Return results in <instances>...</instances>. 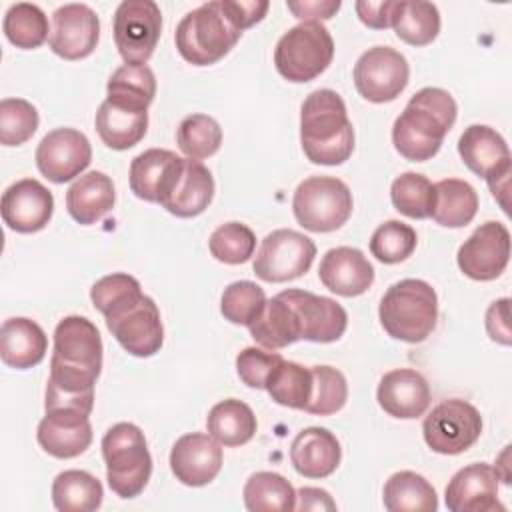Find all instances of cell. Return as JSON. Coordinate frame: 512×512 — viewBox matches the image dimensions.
Masks as SVG:
<instances>
[{"label":"cell","instance_id":"f907efd6","mask_svg":"<svg viewBox=\"0 0 512 512\" xmlns=\"http://www.w3.org/2000/svg\"><path fill=\"white\" fill-rule=\"evenodd\" d=\"M396 2L394 0H382V2H370V0H358L354 4L356 14L362 24L374 30H384L392 26V12Z\"/></svg>","mask_w":512,"mask_h":512},{"label":"cell","instance_id":"cb8c5ba5","mask_svg":"<svg viewBox=\"0 0 512 512\" xmlns=\"http://www.w3.org/2000/svg\"><path fill=\"white\" fill-rule=\"evenodd\" d=\"M318 278L330 292L354 298L372 286L374 266L358 248L338 246L322 256Z\"/></svg>","mask_w":512,"mask_h":512},{"label":"cell","instance_id":"6da1fadb","mask_svg":"<svg viewBox=\"0 0 512 512\" xmlns=\"http://www.w3.org/2000/svg\"><path fill=\"white\" fill-rule=\"evenodd\" d=\"M102 338L96 324L84 316H66L54 328V350L46 382L44 410L94 408V384L102 370Z\"/></svg>","mask_w":512,"mask_h":512},{"label":"cell","instance_id":"44dd1931","mask_svg":"<svg viewBox=\"0 0 512 512\" xmlns=\"http://www.w3.org/2000/svg\"><path fill=\"white\" fill-rule=\"evenodd\" d=\"M90 414L76 408L46 410L38 424L36 438L44 452L54 458H76L92 444Z\"/></svg>","mask_w":512,"mask_h":512},{"label":"cell","instance_id":"5bb4252c","mask_svg":"<svg viewBox=\"0 0 512 512\" xmlns=\"http://www.w3.org/2000/svg\"><path fill=\"white\" fill-rule=\"evenodd\" d=\"M410 66L390 46L368 48L354 64V86L362 98L374 104L396 100L408 86Z\"/></svg>","mask_w":512,"mask_h":512},{"label":"cell","instance_id":"d6986e66","mask_svg":"<svg viewBox=\"0 0 512 512\" xmlns=\"http://www.w3.org/2000/svg\"><path fill=\"white\" fill-rule=\"evenodd\" d=\"M0 210L10 230L20 234L40 232L54 214V196L42 182L22 178L4 190Z\"/></svg>","mask_w":512,"mask_h":512},{"label":"cell","instance_id":"5b68a950","mask_svg":"<svg viewBox=\"0 0 512 512\" xmlns=\"http://www.w3.org/2000/svg\"><path fill=\"white\" fill-rule=\"evenodd\" d=\"M378 318L388 336L408 344L424 342L438 320L436 290L418 278L394 282L380 300Z\"/></svg>","mask_w":512,"mask_h":512},{"label":"cell","instance_id":"2e32d148","mask_svg":"<svg viewBox=\"0 0 512 512\" xmlns=\"http://www.w3.org/2000/svg\"><path fill=\"white\" fill-rule=\"evenodd\" d=\"M90 160V140L76 128L50 130L36 148V166L54 184H64L80 176Z\"/></svg>","mask_w":512,"mask_h":512},{"label":"cell","instance_id":"b9f144b4","mask_svg":"<svg viewBox=\"0 0 512 512\" xmlns=\"http://www.w3.org/2000/svg\"><path fill=\"white\" fill-rule=\"evenodd\" d=\"M390 200L394 208L408 218H430L434 206V184L418 172H404L394 178L390 186Z\"/></svg>","mask_w":512,"mask_h":512},{"label":"cell","instance_id":"7bdbcfd3","mask_svg":"<svg viewBox=\"0 0 512 512\" xmlns=\"http://www.w3.org/2000/svg\"><path fill=\"white\" fill-rule=\"evenodd\" d=\"M312 394L304 408L308 414L330 416L344 408L348 400V384L340 370L332 366H312Z\"/></svg>","mask_w":512,"mask_h":512},{"label":"cell","instance_id":"7dc6e473","mask_svg":"<svg viewBox=\"0 0 512 512\" xmlns=\"http://www.w3.org/2000/svg\"><path fill=\"white\" fill-rule=\"evenodd\" d=\"M40 116L32 102L24 98L0 100V142L4 146H20L38 130Z\"/></svg>","mask_w":512,"mask_h":512},{"label":"cell","instance_id":"ac0fdd59","mask_svg":"<svg viewBox=\"0 0 512 512\" xmlns=\"http://www.w3.org/2000/svg\"><path fill=\"white\" fill-rule=\"evenodd\" d=\"M100 38V20L88 4H64L52 14L48 46L64 60L90 56Z\"/></svg>","mask_w":512,"mask_h":512},{"label":"cell","instance_id":"681fc988","mask_svg":"<svg viewBox=\"0 0 512 512\" xmlns=\"http://www.w3.org/2000/svg\"><path fill=\"white\" fill-rule=\"evenodd\" d=\"M226 12L230 14L232 22L244 32L246 28L254 26L256 22H260L270 4L266 0H222Z\"/></svg>","mask_w":512,"mask_h":512},{"label":"cell","instance_id":"484cf974","mask_svg":"<svg viewBox=\"0 0 512 512\" xmlns=\"http://www.w3.org/2000/svg\"><path fill=\"white\" fill-rule=\"evenodd\" d=\"M342 460L338 438L320 426L304 428L296 434L290 446V462L304 478H326Z\"/></svg>","mask_w":512,"mask_h":512},{"label":"cell","instance_id":"f1b7e54d","mask_svg":"<svg viewBox=\"0 0 512 512\" xmlns=\"http://www.w3.org/2000/svg\"><path fill=\"white\" fill-rule=\"evenodd\" d=\"M116 202L114 182L108 174L92 170L76 178L66 192V210L82 226L96 224Z\"/></svg>","mask_w":512,"mask_h":512},{"label":"cell","instance_id":"9a60e30c","mask_svg":"<svg viewBox=\"0 0 512 512\" xmlns=\"http://www.w3.org/2000/svg\"><path fill=\"white\" fill-rule=\"evenodd\" d=\"M510 260V232L502 222L480 224L458 248L456 262L464 276L488 282L498 278Z\"/></svg>","mask_w":512,"mask_h":512},{"label":"cell","instance_id":"f546056e","mask_svg":"<svg viewBox=\"0 0 512 512\" xmlns=\"http://www.w3.org/2000/svg\"><path fill=\"white\" fill-rule=\"evenodd\" d=\"M100 140L112 150H128L136 146L148 130V110H134L104 100L94 118Z\"/></svg>","mask_w":512,"mask_h":512},{"label":"cell","instance_id":"8fae6325","mask_svg":"<svg viewBox=\"0 0 512 512\" xmlns=\"http://www.w3.org/2000/svg\"><path fill=\"white\" fill-rule=\"evenodd\" d=\"M424 442L432 452L454 456L474 446L482 434V416L468 400L448 398L436 404L422 422Z\"/></svg>","mask_w":512,"mask_h":512},{"label":"cell","instance_id":"60d3db41","mask_svg":"<svg viewBox=\"0 0 512 512\" xmlns=\"http://www.w3.org/2000/svg\"><path fill=\"white\" fill-rule=\"evenodd\" d=\"M176 144L186 158L204 160L218 152L222 144V128L208 114H190L178 124Z\"/></svg>","mask_w":512,"mask_h":512},{"label":"cell","instance_id":"4316f807","mask_svg":"<svg viewBox=\"0 0 512 512\" xmlns=\"http://www.w3.org/2000/svg\"><path fill=\"white\" fill-rule=\"evenodd\" d=\"M214 198V178L210 170L192 158H184L182 170L160 204L178 218H194L202 214Z\"/></svg>","mask_w":512,"mask_h":512},{"label":"cell","instance_id":"4dcf8cb0","mask_svg":"<svg viewBox=\"0 0 512 512\" xmlns=\"http://www.w3.org/2000/svg\"><path fill=\"white\" fill-rule=\"evenodd\" d=\"M478 204V192L472 184L458 178H444L434 184L430 218L446 228H462L474 220Z\"/></svg>","mask_w":512,"mask_h":512},{"label":"cell","instance_id":"d6a6232c","mask_svg":"<svg viewBox=\"0 0 512 512\" xmlns=\"http://www.w3.org/2000/svg\"><path fill=\"white\" fill-rule=\"evenodd\" d=\"M382 502L390 512H434L438 508L434 486L412 470L394 472L386 480Z\"/></svg>","mask_w":512,"mask_h":512},{"label":"cell","instance_id":"836d02e7","mask_svg":"<svg viewBox=\"0 0 512 512\" xmlns=\"http://www.w3.org/2000/svg\"><path fill=\"white\" fill-rule=\"evenodd\" d=\"M156 96V76L148 64H122L106 84V100L112 104L148 110Z\"/></svg>","mask_w":512,"mask_h":512},{"label":"cell","instance_id":"f6af8a7d","mask_svg":"<svg viewBox=\"0 0 512 512\" xmlns=\"http://www.w3.org/2000/svg\"><path fill=\"white\" fill-rule=\"evenodd\" d=\"M266 306L264 290L250 280H238L224 288L220 298L222 316L240 326H250Z\"/></svg>","mask_w":512,"mask_h":512},{"label":"cell","instance_id":"ab89813d","mask_svg":"<svg viewBox=\"0 0 512 512\" xmlns=\"http://www.w3.org/2000/svg\"><path fill=\"white\" fill-rule=\"evenodd\" d=\"M2 30L8 42L22 50L38 48L46 42V38H50L48 18L44 10L28 2H18L8 8L2 22Z\"/></svg>","mask_w":512,"mask_h":512},{"label":"cell","instance_id":"e0dca14e","mask_svg":"<svg viewBox=\"0 0 512 512\" xmlns=\"http://www.w3.org/2000/svg\"><path fill=\"white\" fill-rule=\"evenodd\" d=\"M280 296L290 304L296 316L300 340L328 344L336 342L346 332L348 314L336 300L300 288H288L280 292Z\"/></svg>","mask_w":512,"mask_h":512},{"label":"cell","instance_id":"c3c4849f","mask_svg":"<svg viewBox=\"0 0 512 512\" xmlns=\"http://www.w3.org/2000/svg\"><path fill=\"white\" fill-rule=\"evenodd\" d=\"M282 360L284 358L278 352L248 346L236 356V372L246 386L264 390L268 376Z\"/></svg>","mask_w":512,"mask_h":512},{"label":"cell","instance_id":"ee69618b","mask_svg":"<svg viewBox=\"0 0 512 512\" xmlns=\"http://www.w3.org/2000/svg\"><path fill=\"white\" fill-rule=\"evenodd\" d=\"M416 244L418 236L410 224L400 220H386L374 230L370 238V252L382 264H398L412 256Z\"/></svg>","mask_w":512,"mask_h":512},{"label":"cell","instance_id":"8992f818","mask_svg":"<svg viewBox=\"0 0 512 512\" xmlns=\"http://www.w3.org/2000/svg\"><path fill=\"white\" fill-rule=\"evenodd\" d=\"M242 30L232 22L222 0L204 2L184 14L176 26L174 42L180 56L194 66L222 60L240 40Z\"/></svg>","mask_w":512,"mask_h":512},{"label":"cell","instance_id":"4fadbf2b","mask_svg":"<svg viewBox=\"0 0 512 512\" xmlns=\"http://www.w3.org/2000/svg\"><path fill=\"white\" fill-rule=\"evenodd\" d=\"M316 256V244L302 232L278 228L264 236L252 270L264 282H288L304 276Z\"/></svg>","mask_w":512,"mask_h":512},{"label":"cell","instance_id":"8d00e7d4","mask_svg":"<svg viewBox=\"0 0 512 512\" xmlns=\"http://www.w3.org/2000/svg\"><path fill=\"white\" fill-rule=\"evenodd\" d=\"M396 36L410 46L432 44L440 32V12L436 4L424 0H400L392 12Z\"/></svg>","mask_w":512,"mask_h":512},{"label":"cell","instance_id":"ba28073f","mask_svg":"<svg viewBox=\"0 0 512 512\" xmlns=\"http://www.w3.org/2000/svg\"><path fill=\"white\" fill-rule=\"evenodd\" d=\"M334 58V40L320 22H300L284 32L274 48V66L288 82H310Z\"/></svg>","mask_w":512,"mask_h":512},{"label":"cell","instance_id":"7a4b0ae2","mask_svg":"<svg viewBox=\"0 0 512 512\" xmlns=\"http://www.w3.org/2000/svg\"><path fill=\"white\" fill-rule=\"evenodd\" d=\"M90 300L128 354L148 358L160 352L164 342L160 310L156 302L142 292L134 276L124 272L102 276L90 288Z\"/></svg>","mask_w":512,"mask_h":512},{"label":"cell","instance_id":"ffe728a7","mask_svg":"<svg viewBox=\"0 0 512 512\" xmlns=\"http://www.w3.org/2000/svg\"><path fill=\"white\" fill-rule=\"evenodd\" d=\"M498 470L486 462L460 468L446 486V506L450 512H504L498 500Z\"/></svg>","mask_w":512,"mask_h":512},{"label":"cell","instance_id":"f35d334b","mask_svg":"<svg viewBox=\"0 0 512 512\" xmlns=\"http://www.w3.org/2000/svg\"><path fill=\"white\" fill-rule=\"evenodd\" d=\"M270 398L286 408L304 410L312 394V370L290 360H282L266 380Z\"/></svg>","mask_w":512,"mask_h":512},{"label":"cell","instance_id":"7c38bea8","mask_svg":"<svg viewBox=\"0 0 512 512\" xmlns=\"http://www.w3.org/2000/svg\"><path fill=\"white\" fill-rule=\"evenodd\" d=\"M114 44L126 64H146L162 32V12L154 0H124L112 22Z\"/></svg>","mask_w":512,"mask_h":512},{"label":"cell","instance_id":"30bf717a","mask_svg":"<svg viewBox=\"0 0 512 512\" xmlns=\"http://www.w3.org/2000/svg\"><path fill=\"white\" fill-rule=\"evenodd\" d=\"M458 154L468 170L486 180L492 196L508 212L512 156L506 140L486 124H472L458 140Z\"/></svg>","mask_w":512,"mask_h":512},{"label":"cell","instance_id":"1f68e13d","mask_svg":"<svg viewBox=\"0 0 512 512\" xmlns=\"http://www.w3.org/2000/svg\"><path fill=\"white\" fill-rule=\"evenodd\" d=\"M206 428L208 434L216 442H220V446L234 448L254 438L258 422L252 408L246 402L238 398H226L210 408Z\"/></svg>","mask_w":512,"mask_h":512},{"label":"cell","instance_id":"7402d4cb","mask_svg":"<svg viewBox=\"0 0 512 512\" xmlns=\"http://www.w3.org/2000/svg\"><path fill=\"white\" fill-rule=\"evenodd\" d=\"M170 468L176 480L198 488L210 484L222 470V448L210 434L188 432L170 450Z\"/></svg>","mask_w":512,"mask_h":512},{"label":"cell","instance_id":"816d5d0a","mask_svg":"<svg viewBox=\"0 0 512 512\" xmlns=\"http://www.w3.org/2000/svg\"><path fill=\"white\" fill-rule=\"evenodd\" d=\"M508 304H510L508 298H500V300H494L486 310V332L494 342L504 344V346H508L512 342Z\"/></svg>","mask_w":512,"mask_h":512},{"label":"cell","instance_id":"603a6c76","mask_svg":"<svg viewBox=\"0 0 512 512\" xmlns=\"http://www.w3.org/2000/svg\"><path fill=\"white\" fill-rule=\"evenodd\" d=\"M376 400L388 416L412 420L428 410L430 386L418 370L396 368L380 378Z\"/></svg>","mask_w":512,"mask_h":512},{"label":"cell","instance_id":"52a82bcc","mask_svg":"<svg viewBox=\"0 0 512 512\" xmlns=\"http://www.w3.org/2000/svg\"><path fill=\"white\" fill-rule=\"evenodd\" d=\"M106 480L120 498H136L152 474V456L144 432L132 422H118L102 438Z\"/></svg>","mask_w":512,"mask_h":512},{"label":"cell","instance_id":"e575fe53","mask_svg":"<svg viewBox=\"0 0 512 512\" xmlns=\"http://www.w3.org/2000/svg\"><path fill=\"white\" fill-rule=\"evenodd\" d=\"M250 336L266 350H280L300 340V330L290 304L276 294L266 300L260 316L248 326Z\"/></svg>","mask_w":512,"mask_h":512},{"label":"cell","instance_id":"9c48e42d","mask_svg":"<svg viewBox=\"0 0 512 512\" xmlns=\"http://www.w3.org/2000/svg\"><path fill=\"white\" fill-rule=\"evenodd\" d=\"M354 200L346 182L334 176H310L298 184L292 196L296 222L310 232H332L344 226Z\"/></svg>","mask_w":512,"mask_h":512},{"label":"cell","instance_id":"f5cc1de1","mask_svg":"<svg viewBox=\"0 0 512 512\" xmlns=\"http://www.w3.org/2000/svg\"><path fill=\"white\" fill-rule=\"evenodd\" d=\"M288 10L304 22H320L332 18L340 10V0H304V2H286Z\"/></svg>","mask_w":512,"mask_h":512},{"label":"cell","instance_id":"277c9868","mask_svg":"<svg viewBox=\"0 0 512 512\" xmlns=\"http://www.w3.org/2000/svg\"><path fill=\"white\" fill-rule=\"evenodd\" d=\"M300 144L312 164L338 166L352 156L354 128L338 92L320 88L306 96L300 108Z\"/></svg>","mask_w":512,"mask_h":512},{"label":"cell","instance_id":"83f0119b","mask_svg":"<svg viewBox=\"0 0 512 512\" xmlns=\"http://www.w3.org/2000/svg\"><path fill=\"white\" fill-rule=\"evenodd\" d=\"M46 352L48 338L40 324L24 316L4 320L0 328V358L6 366L28 370L40 364Z\"/></svg>","mask_w":512,"mask_h":512},{"label":"cell","instance_id":"74e56055","mask_svg":"<svg viewBox=\"0 0 512 512\" xmlns=\"http://www.w3.org/2000/svg\"><path fill=\"white\" fill-rule=\"evenodd\" d=\"M244 506L250 512H290L296 506L292 484L278 472H256L244 484Z\"/></svg>","mask_w":512,"mask_h":512},{"label":"cell","instance_id":"bcb514c9","mask_svg":"<svg viewBox=\"0 0 512 512\" xmlns=\"http://www.w3.org/2000/svg\"><path fill=\"white\" fill-rule=\"evenodd\" d=\"M208 248L218 262L244 264L254 256L256 236L242 222H226L210 234Z\"/></svg>","mask_w":512,"mask_h":512},{"label":"cell","instance_id":"db71d44e","mask_svg":"<svg viewBox=\"0 0 512 512\" xmlns=\"http://www.w3.org/2000/svg\"><path fill=\"white\" fill-rule=\"evenodd\" d=\"M294 510H336V502L326 490L304 486L296 492Z\"/></svg>","mask_w":512,"mask_h":512},{"label":"cell","instance_id":"3957f363","mask_svg":"<svg viewBox=\"0 0 512 512\" xmlns=\"http://www.w3.org/2000/svg\"><path fill=\"white\" fill-rule=\"evenodd\" d=\"M456 100L448 90L426 86L418 90L394 120L392 142L410 162H426L438 154L444 136L454 126Z\"/></svg>","mask_w":512,"mask_h":512},{"label":"cell","instance_id":"d4e9b609","mask_svg":"<svg viewBox=\"0 0 512 512\" xmlns=\"http://www.w3.org/2000/svg\"><path fill=\"white\" fill-rule=\"evenodd\" d=\"M184 158L164 148H150L130 162V190L146 202H160L182 170Z\"/></svg>","mask_w":512,"mask_h":512},{"label":"cell","instance_id":"d590c367","mask_svg":"<svg viewBox=\"0 0 512 512\" xmlns=\"http://www.w3.org/2000/svg\"><path fill=\"white\" fill-rule=\"evenodd\" d=\"M104 488L86 470H64L52 482V502L60 512H92L102 506Z\"/></svg>","mask_w":512,"mask_h":512}]
</instances>
